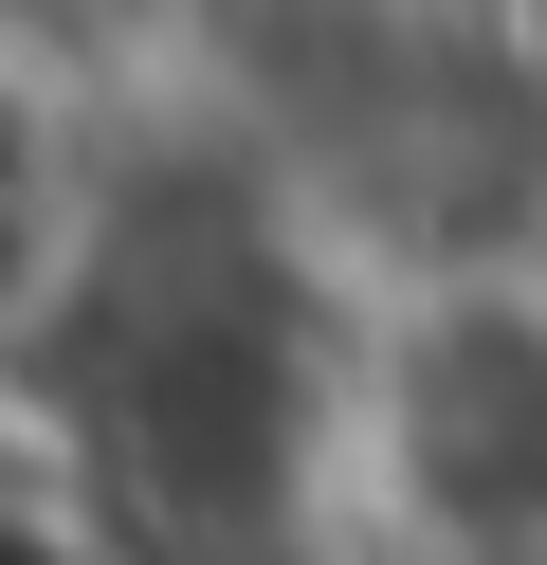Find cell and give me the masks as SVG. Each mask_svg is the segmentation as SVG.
Returning <instances> with one entry per match:
<instances>
[{
  "instance_id": "6da1fadb",
  "label": "cell",
  "mask_w": 547,
  "mask_h": 565,
  "mask_svg": "<svg viewBox=\"0 0 547 565\" xmlns=\"http://www.w3.org/2000/svg\"><path fill=\"white\" fill-rule=\"evenodd\" d=\"M328 456H365L420 565H547V256L365 292Z\"/></svg>"
},
{
  "instance_id": "7a4b0ae2",
  "label": "cell",
  "mask_w": 547,
  "mask_h": 565,
  "mask_svg": "<svg viewBox=\"0 0 547 565\" xmlns=\"http://www.w3.org/2000/svg\"><path fill=\"white\" fill-rule=\"evenodd\" d=\"M92 256H109V147H92V92H73L55 38H0V383L55 365Z\"/></svg>"
},
{
  "instance_id": "3957f363",
  "label": "cell",
  "mask_w": 547,
  "mask_h": 565,
  "mask_svg": "<svg viewBox=\"0 0 547 565\" xmlns=\"http://www.w3.org/2000/svg\"><path fill=\"white\" fill-rule=\"evenodd\" d=\"M0 565H128V511L92 492L55 383H0Z\"/></svg>"
}]
</instances>
